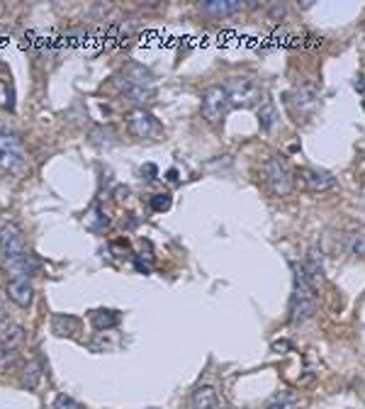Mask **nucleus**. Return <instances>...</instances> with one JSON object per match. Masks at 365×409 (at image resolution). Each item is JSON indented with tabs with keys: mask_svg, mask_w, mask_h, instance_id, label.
<instances>
[{
	"mask_svg": "<svg viewBox=\"0 0 365 409\" xmlns=\"http://www.w3.org/2000/svg\"><path fill=\"white\" fill-rule=\"evenodd\" d=\"M317 312L314 288L309 285L302 266L292 264V297H290V322L302 324Z\"/></svg>",
	"mask_w": 365,
	"mask_h": 409,
	"instance_id": "f257e3e1",
	"label": "nucleus"
},
{
	"mask_svg": "<svg viewBox=\"0 0 365 409\" xmlns=\"http://www.w3.org/2000/svg\"><path fill=\"white\" fill-rule=\"evenodd\" d=\"M27 168V151L22 146L17 132L0 127V173L3 176H20Z\"/></svg>",
	"mask_w": 365,
	"mask_h": 409,
	"instance_id": "f03ea898",
	"label": "nucleus"
},
{
	"mask_svg": "<svg viewBox=\"0 0 365 409\" xmlns=\"http://www.w3.org/2000/svg\"><path fill=\"white\" fill-rule=\"evenodd\" d=\"M224 91L229 95L231 108L251 110L261 102V86L251 75H231V78H226Z\"/></svg>",
	"mask_w": 365,
	"mask_h": 409,
	"instance_id": "7ed1b4c3",
	"label": "nucleus"
},
{
	"mask_svg": "<svg viewBox=\"0 0 365 409\" xmlns=\"http://www.w3.org/2000/svg\"><path fill=\"white\" fill-rule=\"evenodd\" d=\"M263 176H266V185L270 188V193L283 198V195H290L292 190V171L287 166V161L280 156H270L263 166Z\"/></svg>",
	"mask_w": 365,
	"mask_h": 409,
	"instance_id": "20e7f679",
	"label": "nucleus"
},
{
	"mask_svg": "<svg viewBox=\"0 0 365 409\" xmlns=\"http://www.w3.org/2000/svg\"><path fill=\"white\" fill-rule=\"evenodd\" d=\"M25 253H30V251H27V246H25L20 226L12 224V222H3V224H0V256H3V264L20 259V256H25Z\"/></svg>",
	"mask_w": 365,
	"mask_h": 409,
	"instance_id": "39448f33",
	"label": "nucleus"
},
{
	"mask_svg": "<svg viewBox=\"0 0 365 409\" xmlns=\"http://www.w3.org/2000/svg\"><path fill=\"white\" fill-rule=\"evenodd\" d=\"M231 102L226 95L224 86H212L202 93V117L207 122H220L226 113H229Z\"/></svg>",
	"mask_w": 365,
	"mask_h": 409,
	"instance_id": "423d86ee",
	"label": "nucleus"
},
{
	"mask_svg": "<svg viewBox=\"0 0 365 409\" xmlns=\"http://www.w3.org/2000/svg\"><path fill=\"white\" fill-rule=\"evenodd\" d=\"M151 83H154V73L146 66L137 64V61L127 64L117 75V86L122 91H129V88H151Z\"/></svg>",
	"mask_w": 365,
	"mask_h": 409,
	"instance_id": "0eeeda50",
	"label": "nucleus"
},
{
	"mask_svg": "<svg viewBox=\"0 0 365 409\" xmlns=\"http://www.w3.org/2000/svg\"><path fill=\"white\" fill-rule=\"evenodd\" d=\"M300 176L309 193H324V190H331L336 185V178L329 171H322V168H302Z\"/></svg>",
	"mask_w": 365,
	"mask_h": 409,
	"instance_id": "6e6552de",
	"label": "nucleus"
},
{
	"mask_svg": "<svg viewBox=\"0 0 365 409\" xmlns=\"http://www.w3.org/2000/svg\"><path fill=\"white\" fill-rule=\"evenodd\" d=\"M290 102H292V108H295V113L300 115L302 119L311 117V115H314V110H317V105H319L317 88H314V86L300 88V91H297L295 95L290 97Z\"/></svg>",
	"mask_w": 365,
	"mask_h": 409,
	"instance_id": "1a4fd4ad",
	"label": "nucleus"
},
{
	"mask_svg": "<svg viewBox=\"0 0 365 409\" xmlns=\"http://www.w3.org/2000/svg\"><path fill=\"white\" fill-rule=\"evenodd\" d=\"M154 127H156L154 117H151V113H146L144 108H134L127 115V130L132 137L144 139V137H149L151 132H154Z\"/></svg>",
	"mask_w": 365,
	"mask_h": 409,
	"instance_id": "9d476101",
	"label": "nucleus"
},
{
	"mask_svg": "<svg viewBox=\"0 0 365 409\" xmlns=\"http://www.w3.org/2000/svg\"><path fill=\"white\" fill-rule=\"evenodd\" d=\"M8 297H10L17 307L27 309V307L32 305V300H34L32 283H30L27 278H12L10 283H8Z\"/></svg>",
	"mask_w": 365,
	"mask_h": 409,
	"instance_id": "9b49d317",
	"label": "nucleus"
},
{
	"mask_svg": "<svg viewBox=\"0 0 365 409\" xmlns=\"http://www.w3.org/2000/svg\"><path fill=\"white\" fill-rule=\"evenodd\" d=\"M5 268H8V273H10L12 278H30V275L39 273V268H42V261H39L34 253H25V256H20V259L8 261Z\"/></svg>",
	"mask_w": 365,
	"mask_h": 409,
	"instance_id": "f8f14e48",
	"label": "nucleus"
},
{
	"mask_svg": "<svg viewBox=\"0 0 365 409\" xmlns=\"http://www.w3.org/2000/svg\"><path fill=\"white\" fill-rule=\"evenodd\" d=\"M242 3H234V0H215V3H200V12L210 17H226L234 15V12L242 10Z\"/></svg>",
	"mask_w": 365,
	"mask_h": 409,
	"instance_id": "ddd939ff",
	"label": "nucleus"
},
{
	"mask_svg": "<svg viewBox=\"0 0 365 409\" xmlns=\"http://www.w3.org/2000/svg\"><path fill=\"white\" fill-rule=\"evenodd\" d=\"M83 224H86L88 232L100 234L110 226V217L105 215V210H102L100 204H93L91 210L86 212V217H83Z\"/></svg>",
	"mask_w": 365,
	"mask_h": 409,
	"instance_id": "4468645a",
	"label": "nucleus"
},
{
	"mask_svg": "<svg viewBox=\"0 0 365 409\" xmlns=\"http://www.w3.org/2000/svg\"><path fill=\"white\" fill-rule=\"evenodd\" d=\"M302 270H305L307 280H309V285H311V288H317V285H319V280H322V273H324L322 259H319V251H317V248H311V251L307 253V261H305V266H302Z\"/></svg>",
	"mask_w": 365,
	"mask_h": 409,
	"instance_id": "2eb2a0df",
	"label": "nucleus"
},
{
	"mask_svg": "<svg viewBox=\"0 0 365 409\" xmlns=\"http://www.w3.org/2000/svg\"><path fill=\"white\" fill-rule=\"evenodd\" d=\"M51 329L59 336H75V331L81 329V319L73 317V314H56L51 319Z\"/></svg>",
	"mask_w": 365,
	"mask_h": 409,
	"instance_id": "dca6fc26",
	"label": "nucleus"
},
{
	"mask_svg": "<svg viewBox=\"0 0 365 409\" xmlns=\"http://www.w3.org/2000/svg\"><path fill=\"white\" fill-rule=\"evenodd\" d=\"M278 119H280V115H278V108H275V102L270 100V97H266L261 110H258V124H261V130L270 132L275 124H278Z\"/></svg>",
	"mask_w": 365,
	"mask_h": 409,
	"instance_id": "f3484780",
	"label": "nucleus"
},
{
	"mask_svg": "<svg viewBox=\"0 0 365 409\" xmlns=\"http://www.w3.org/2000/svg\"><path fill=\"white\" fill-rule=\"evenodd\" d=\"M91 324L97 331L115 329L119 324V312H115V309H95V312L91 314Z\"/></svg>",
	"mask_w": 365,
	"mask_h": 409,
	"instance_id": "a211bd4d",
	"label": "nucleus"
},
{
	"mask_svg": "<svg viewBox=\"0 0 365 409\" xmlns=\"http://www.w3.org/2000/svg\"><path fill=\"white\" fill-rule=\"evenodd\" d=\"M300 407V399L292 390H280L273 397L266 402V409H297Z\"/></svg>",
	"mask_w": 365,
	"mask_h": 409,
	"instance_id": "6ab92c4d",
	"label": "nucleus"
},
{
	"mask_svg": "<svg viewBox=\"0 0 365 409\" xmlns=\"http://www.w3.org/2000/svg\"><path fill=\"white\" fill-rule=\"evenodd\" d=\"M117 141V132L110 124H97L91 130V144L95 146H113Z\"/></svg>",
	"mask_w": 365,
	"mask_h": 409,
	"instance_id": "aec40b11",
	"label": "nucleus"
},
{
	"mask_svg": "<svg viewBox=\"0 0 365 409\" xmlns=\"http://www.w3.org/2000/svg\"><path fill=\"white\" fill-rule=\"evenodd\" d=\"M25 341V327L20 324H5L3 331H0V344L8 346V349H15Z\"/></svg>",
	"mask_w": 365,
	"mask_h": 409,
	"instance_id": "412c9836",
	"label": "nucleus"
},
{
	"mask_svg": "<svg viewBox=\"0 0 365 409\" xmlns=\"http://www.w3.org/2000/svg\"><path fill=\"white\" fill-rule=\"evenodd\" d=\"M217 404V393L210 385H202L193 393V409H215Z\"/></svg>",
	"mask_w": 365,
	"mask_h": 409,
	"instance_id": "4be33fe9",
	"label": "nucleus"
},
{
	"mask_svg": "<svg viewBox=\"0 0 365 409\" xmlns=\"http://www.w3.org/2000/svg\"><path fill=\"white\" fill-rule=\"evenodd\" d=\"M122 100L132 102L137 108H144L146 102L154 100V91L151 88H129V91H122Z\"/></svg>",
	"mask_w": 365,
	"mask_h": 409,
	"instance_id": "5701e85b",
	"label": "nucleus"
},
{
	"mask_svg": "<svg viewBox=\"0 0 365 409\" xmlns=\"http://www.w3.org/2000/svg\"><path fill=\"white\" fill-rule=\"evenodd\" d=\"M349 251L355 259H365V232H351L349 234Z\"/></svg>",
	"mask_w": 365,
	"mask_h": 409,
	"instance_id": "b1692460",
	"label": "nucleus"
},
{
	"mask_svg": "<svg viewBox=\"0 0 365 409\" xmlns=\"http://www.w3.org/2000/svg\"><path fill=\"white\" fill-rule=\"evenodd\" d=\"M39 377H42V371H39L37 363H27V368H25V377H22L25 388H27V390H37Z\"/></svg>",
	"mask_w": 365,
	"mask_h": 409,
	"instance_id": "393cba45",
	"label": "nucleus"
},
{
	"mask_svg": "<svg viewBox=\"0 0 365 409\" xmlns=\"http://www.w3.org/2000/svg\"><path fill=\"white\" fill-rule=\"evenodd\" d=\"M171 195L168 193H156V195H151V200H149V204H151V210L154 212H166V210H171Z\"/></svg>",
	"mask_w": 365,
	"mask_h": 409,
	"instance_id": "a878e982",
	"label": "nucleus"
},
{
	"mask_svg": "<svg viewBox=\"0 0 365 409\" xmlns=\"http://www.w3.org/2000/svg\"><path fill=\"white\" fill-rule=\"evenodd\" d=\"M17 363V353L12 349H8V346H0V373L10 371V368H15Z\"/></svg>",
	"mask_w": 365,
	"mask_h": 409,
	"instance_id": "bb28decb",
	"label": "nucleus"
},
{
	"mask_svg": "<svg viewBox=\"0 0 365 409\" xmlns=\"http://www.w3.org/2000/svg\"><path fill=\"white\" fill-rule=\"evenodd\" d=\"M51 409H83V404H78L73 397H69V395H59V397L54 399V404H51Z\"/></svg>",
	"mask_w": 365,
	"mask_h": 409,
	"instance_id": "cd10ccee",
	"label": "nucleus"
},
{
	"mask_svg": "<svg viewBox=\"0 0 365 409\" xmlns=\"http://www.w3.org/2000/svg\"><path fill=\"white\" fill-rule=\"evenodd\" d=\"M141 176H144L146 180L156 178V166H154V163H146V166H141Z\"/></svg>",
	"mask_w": 365,
	"mask_h": 409,
	"instance_id": "c85d7f7f",
	"label": "nucleus"
},
{
	"mask_svg": "<svg viewBox=\"0 0 365 409\" xmlns=\"http://www.w3.org/2000/svg\"><path fill=\"white\" fill-rule=\"evenodd\" d=\"M127 198H129V188L117 185V188H115V200H117V202H122V200H127Z\"/></svg>",
	"mask_w": 365,
	"mask_h": 409,
	"instance_id": "c756f323",
	"label": "nucleus"
},
{
	"mask_svg": "<svg viewBox=\"0 0 365 409\" xmlns=\"http://www.w3.org/2000/svg\"><path fill=\"white\" fill-rule=\"evenodd\" d=\"M283 349H290V344H287V341H275V344H273V351H278V353ZM283 353H285V351H283Z\"/></svg>",
	"mask_w": 365,
	"mask_h": 409,
	"instance_id": "7c9ffc66",
	"label": "nucleus"
},
{
	"mask_svg": "<svg viewBox=\"0 0 365 409\" xmlns=\"http://www.w3.org/2000/svg\"><path fill=\"white\" fill-rule=\"evenodd\" d=\"M353 86H355V91L365 93V78H363V75H358V78H355V83H353Z\"/></svg>",
	"mask_w": 365,
	"mask_h": 409,
	"instance_id": "2f4dec72",
	"label": "nucleus"
},
{
	"mask_svg": "<svg viewBox=\"0 0 365 409\" xmlns=\"http://www.w3.org/2000/svg\"><path fill=\"white\" fill-rule=\"evenodd\" d=\"M166 178L171 180V183H176V180H178V171H176V168H171V171L166 173Z\"/></svg>",
	"mask_w": 365,
	"mask_h": 409,
	"instance_id": "473e14b6",
	"label": "nucleus"
},
{
	"mask_svg": "<svg viewBox=\"0 0 365 409\" xmlns=\"http://www.w3.org/2000/svg\"><path fill=\"white\" fill-rule=\"evenodd\" d=\"M3 319H5V307L0 305V322H3Z\"/></svg>",
	"mask_w": 365,
	"mask_h": 409,
	"instance_id": "72a5a7b5",
	"label": "nucleus"
}]
</instances>
